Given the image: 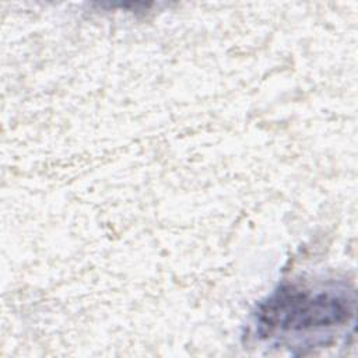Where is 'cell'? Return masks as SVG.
<instances>
[{
    "label": "cell",
    "instance_id": "6da1fadb",
    "mask_svg": "<svg viewBox=\"0 0 358 358\" xmlns=\"http://www.w3.org/2000/svg\"><path fill=\"white\" fill-rule=\"evenodd\" d=\"M352 291L284 287L260 306L257 323L266 333L343 326L352 320Z\"/></svg>",
    "mask_w": 358,
    "mask_h": 358
}]
</instances>
